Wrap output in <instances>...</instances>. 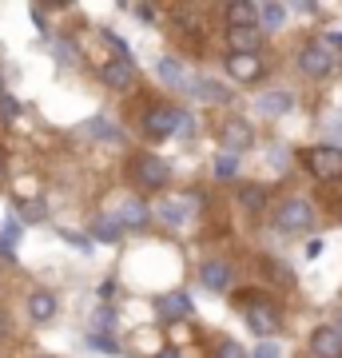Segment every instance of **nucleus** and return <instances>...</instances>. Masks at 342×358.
<instances>
[{
	"label": "nucleus",
	"instance_id": "obj_1",
	"mask_svg": "<svg viewBox=\"0 0 342 358\" xmlns=\"http://www.w3.org/2000/svg\"><path fill=\"white\" fill-rule=\"evenodd\" d=\"M143 131L152 140H167V136H191L195 131V115L179 112V108H152L143 120Z\"/></svg>",
	"mask_w": 342,
	"mask_h": 358
},
{
	"label": "nucleus",
	"instance_id": "obj_2",
	"mask_svg": "<svg viewBox=\"0 0 342 358\" xmlns=\"http://www.w3.org/2000/svg\"><path fill=\"white\" fill-rule=\"evenodd\" d=\"M334 68H339V48H334L327 36L303 44V52H299V72H303V76L322 80V76H330Z\"/></svg>",
	"mask_w": 342,
	"mask_h": 358
},
{
	"label": "nucleus",
	"instance_id": "obj_3",
	"mask_svg": "<svg viewBox=\"0 0 342 358\" xmlns=\"http://www.w3.org/2000/svg\"><path fill=\"white\" fill-rule=\"evenodd\" d=\"M303 164H306V171H311L315 179L334 183V179H342V148H339V143H318V148H306Z\"/></svg>",
	"mask_w": 342,
	"mask_h": 358
},
{
	"label": "nucleus",
	"instance_id": "obj_4",
	"mask_svg": "<svg viewBox=\"0 0 342 358\" xmlns=\"http://www.w3.org/2000/svg\"><path fill=\"white\" fill-rule=\"evenodd\" d=\"M243 319H247L251 334H259V338H275V334L283 331V315H279V307H275L271 299H247Z\"/></svg>",
	"mask_w": 342,
	"mask_h": 358
},
{
	"label": "nucleus",
	"instance_id": "obj_5",
	"mask_svg": "<svg viewBox=\"0 0 342 358\" xmlns=\"http://www.w3.org/2000/svg\"><path fill=\"white\" fill-rule=\"evenodd\" d=\"M311 227H315V207L306 203V199H287L275 211V231L279 235H303Z\"/></svg>",
	"mask_w": 342,
	"mask_h": 358
},
{
	"label": "nucleus",
	"instance_id": "obj_6",
	"mask_svg": "<svg viewBox=\"0 0 342 358\" xmlns=\"http://www.w3.org/2000/svg\"><path fill=\"white\" fill-rule=\"evenodd\" d=\"M195 207H199L195 195H167V199H159V203L152 207V215L159 219L164 227H183V223L195 215Z\"/></svg>",
	"mask_w": 342,
	"mask_h": 358
},
{
	"label": "nucleus",
	"instance_id": "obj_7",
	"mask_svg": "<svg viewBox=\"0 0 342 358\" xmlns=\"http://www.w3.org/2000/svg\"><path fill=\"white\" fill-rule=\"evenodd\" d=\"M131 176H136V183H140V187H164L171 171H167L164 155L143 152V155H136V164H131Z\"/></svg>",
	"mask_w": 342,
	"mask_h": 358
},
{
	"label": "nucleus",
	"instance_id": "obj_8",
	"mask_svg": "<svg viewBox=\"0 0 342 358\" xmlns=\"http://www.w3.org/2000/svg\"><path fill=\"white\" fill-rule=\"evenodd\" d=\"M155 315L164 322H183L195 315V303H191V294L187 291H167L155 299Z\"/></svg>",
	"mask_w": 342,
	"mask_h": 358
},
{
	"label": "nucleus",
	"instance_id": "obj_9",
	"mask_svg": "<svg viewBox=\"0 0 342 358\" xmlns=\"http://www.w3.org/2000/svg\"><path fill=\"white\" fill-rule=\"evenodd\" d=\"M219 140H223V152L239 155L255 143V128L247 120H239V115H231V120H223V128H219Z\"/></svg>",
	"mask_w": 342,
	"mask_h": 358
},
{
	"label": "nucleus",
	"instance_id": "obj_10",
	"mask_svg": "<svg viewBox=\"0 0 342 358\" xmlns=\"http://www.w3.org/2000/svg\"><path fill=\"white\" fill-rule=\"evenodd\" d=\"M155 76L164 80L167 88H176V92H195V80H199V76H191V72L179 64V60H171V56L155 60Z\"/></svg>",
	"mask_w": 342,
	"mask_h": 358
},
{
	"label": "nucleus",
	"instance_id": "obj_11",
	"mask_svg": "<svg viewBox=\"0 0 342 358\" xmlns=\"http://www.w3.org/2000/svg\"><path fill=\"white\" fill-rule=\"evenodd\" d=\"M148 219H152V207L143 203V199H136V195H124L120 207H115V223L120 227L140 231V227H148Z\"/></svg>",
	"mask_w": 342,
	"mask_h": 358
},
{
	"label": "nucleus",
	"instance_id": "obj_12",
	"mask_svg": "<svg viewBox=\"0 0 342 358\" xmlns=\"http://www.w3.org/2000/svg\"><path fill=\"white\" fill-rule=\"evenodd\" d=\"M227 48L239 52V56H259V48H263V28L259 24L227 28Z\"/></svg>",
	"mask_w": 342,
	"mask_h": 358
},
{
	"label": "nucleus",
	"instance_id": "obj_13",
	"mask_svg": "<svg viewBox=\"0 0 342 358\" xmlns=\"http://www.w3.org/2000/svg\"><path fill=\"white\" fill-rule=\"evenodd\" d=\"M266 64L259 56H239V52H231L227 56V76L239 80V84H255V80H263Z\"/></svg>",
	"mask_w": 342,
	"mask_h": 358
},
{
	"label": "nucleus",
	"instance_id": "obj_14",
	"mask_svg": "<svg viewBox=\"0 0 342 358\" xmlns=\"http://www.w3.org/2000/svg\"><path fill=\"white\" fill-rule=\"evenodd\" d=\"M311 355L315 358H342V331L339 327H318L311 334Z\"/></svg>",
	"mask_w": 342,
	"mask_h": 358
},
{
	"label": "nucleus",
	"instance_id": "obj_15",
	"mask_svg": "<svg viewBox=\"0 0 342 358\" xmlns=\"http://www.w3.org/2000/svg\"><path fill=\"white\" fill-rule=\"evenodd\" d=\"M199 282L207 291H227L231 287V263H223V259H203Z\"/></svg>",
	"mask_w": 342,
	"mask_h": 358
},
{
	"label": "nucleus",
	"instance_id": "obj_16",
	"mask_svg": "<svg viewBox=\"0 0 342 358\" xmlns=\"http://www.w3.org/2000/svg\"><path fill=\"white\" fill-rule=\"evenodd\" d=\"M56 310H60V303H56V294L52 291H32L28 294V319L32 322H52Z\"/></svg>",
	"mask_w": 342,
	"mask_h": 358
},
{
	"label": "nucleus",
	"instance_id": "obj_17",
	"mask_svg": "<svg viewBox=\"0 0 342 358\" xmlns=\"http://www.w3.org/2000/svg\"><path fill=\"white\" fill-rule=\"evenodd\" d=\"M131 60H108V64L100 68V80L108 84V88H115V92H124L127 84H131Z\"/></svg>",
	"mask_w": 342,
	"mask_h": 358
},
{
	"label": "nucleus",
	"instance_id": "obj_18",
	"mask_svg": "<svg viewBox=\"0 0 342 358\" xmlns=\"http://www.w3.org/2000/svg\"><path fill=\"white\" fill-rule=\"evenodd\" d=\"M247 24H259V4H251V0H231L227 28H247Z\"/></svg>",
	"mask_w": 342,
	"mask_h": 358
},
{
	"label": "nucleus",
	"instance_id": "obj_19",
	"mask_svg": "<svg viewBox=\"0 0 342 358\" xmlns=\"http://www.w3.org/2000/svg\"><path fill=\"white\" fill-rule=\"evenodd\" d=\"M191 96H199L203 103H227L231 100V92L219 84V80H211V76H199L195 80V92Z\"/></svg>",
	"mask_w": 342,
	"mask_h": 358
},
{
	"label": "nucleus",
	"instance_id": "obj_20",
	"mask_svg": "<svg viewBox=\"0 0 342 358\" xmlns=\"http://www.w3.org/2000/svg\"><path fill=\"white\" fill-rule=\"evenodd\" d=\"M283 20H287V4H279V0H266V4H259V28H263V32L283 28Z\"/></svg>",
	"mask_w": 342,
	"mask_h": 358
},
{
	"label": "nucleus",
	"instance_id": "obj_21",
	"mask_svg": "<svg viewBox=\"0 0 342 358\" xmlns=\"http://www.w3.org/2000/svg\"><path fill=\"white\" fill-rule=\"evenodd\" d=\"M291 92H266V96H259V112L266 115H283V112H291Z\"/></svg>",
	"mask_w": 342,
	"mask_h": 358
},
{
	"label": "nucleus",
	"instance_id": "obj_22",
	"mask_svg": "<svg viewBox=\"0 0 342 358\" xmlns=\"http://www.w3.org/2000/svg\"><path fill=\"white\" fill-rule=\"evenodd\" d=\"M120 223H115V215H96L92 219V235H96V239H100V243H115V239H120Z\"/></svg>",
	"mask_w": 342,
	"mask_h": 358
},
{
	"label": "nucleus",
	"instance_id": "obj_23",
	"mask_svg": "<svg viewBox=\"0 0 342 358\" xmlns=\"http://www.w3.org/2000/svg\"><path fill=\"white\" fill-rule=\"evenodd\" d=\"M239 203L247 207V211H263V207H266V187H259V183L239 187Z\"/></svg>",
	"mask_w": 342,
	"mask_h": 358
},
{
	"label": "nucleus",
	"instance_id": "obj_24",
	"mask_svg": "<svg viewBox=\"0 0 342 358\" xmlns=\"http://www.w3.org/2000/svg\"><path fill=\"white\" fill-rule=\"evenodd\" d=\"M16 215H20V223H40L44 219V203L40 199H20L16 203Z\"/></svg>",
	"mask_w": 342,
	"mask_h": 358
},
{
	"label": "nucleus",
	"instance_id": "obj_25",
	"mask_svg": "<svg viewBox=\"0 0 342 358\" xmlns=\"http://www.w3.org/2000/svg\"><path fill=\"white\" fill-rule=\"evenodd\" d=\"M52 52H56V60H60V64H68V68L80 64V48H76V44H72L68 36L56 40V48H52Z\"/></svg>",
	"mask_w": 342,
	"mask_h": 358
},
{
	"label": "nucleus",
	"instance_id": "obj_26",
	"mask_svg": "<svg viewBox=\"0 0 342 358\" xmlns=\"http://www.w3.org/2000/svg\"><path fill=\"white\" fill-rule=\"evenodd\" d=\"M235 171H239V155H235V152L215 155V176L219 179H235Z\"/></svg>",
	"mask_w": 342,
	"mask_h": 358
},
{
	"label": "nucleus",
	"instance_id": "obj_27",
	"mask_svg": "<svg viewBox=\"0 0 342 358\" xmlns=\"http://www.w3.org/2000/svg\"><path fill=\"white\" fill-rule=\"evenodd\" d=\"M88 350H96V355H120V346L108 334H88Z\"/></svg>",
	"mask_w": 342,
	"mask_h": 358
},
{
	"label": "nucleus",
	"instance_id": "obj_28",
	"mask_svg": "<svg viewBox=\"0 0 342 358\" xmlns=\"http://www.w3.org/2000/svg\"><path fill=\"white\" fill-rule=\"evenodd\" d=\"M88 136H100V140H120V131H115L108 120H88Z\"/></svg>",
	"mask_w": 342,
	"mask_h": 358
},
{
	"label": "nucleus",
	"instance_id": "obj_29",
	"mask_svg": "<svg viewBox=\"0 0 342 358\" xmlns=\"http://www.w3.org/2000/svg\"><path fill=\"white\" fill-rule=\"evenodd\" d=\"M215 358H247V350H243L235 338H223V343L215 346Z\"/></svg>",
	"mask_w": 342,
	"mask_h": 358
},
{
	"label": "nucleus",
	"instance_id": "obj_30",
	"mask_svg": "<svg viewBox=\"0 0 342 358\" xmlns=\"http://www.w3.org/2000/svg\"><path fill=\"white\" fill-rule=\"evenodd\" d=\"M251 358H279V346L275 343H263V346H255V355Z\"/></svg>",
	"mask_w": 342,
	"mask_h": 358
},
{
	"label": "nucleus",
	"instance_id": "obj_31",
	"mask_svg": "<svg viewBox=\"0 0 342 358\" xmlns=\"http://www.w3.org/2000/svg\"><path fill=\"white\" fill-rule=\"evenodd\" d=\"M68 243H76V247H84V251H92V239H84V235H76V231H60Z\"/></svg>",
	"mask_w": 342,
	"mask_h": 358
},
{
	"label": "nucleus",
	"instance_id": "obj_32",
	"mask_svg": "<svg viewBox=\"0 0 342 358\" xmlns=\"http://www.w3.org/2000/svg\"><path fill=\"white\" fill-rule=\"evenodd\" d=\"M0 112H4L8 120H13V115H16V100H8V96H0Z\"/></svg>",
	"mask_w": 342,
	"mask_h": 358
},
{
	"label": "nucleus",
	"instance_id": "obj_33",
	"mask_svg": "<svg viewBox=\"0 0 342 358\" xmlns=\"http://www.w3.org/2000/svg\"><path fill=\"white\" fill-rule=\"evenodd\" d=\"M322 255V239H311V243H306V259H318Z\"/></svg>",
	"mask_w": 342,
	"mask_h": 358
},
{
	"label": "nucleus",
	"instance_id": "obj_34",
	"mask_svg": "<svg viewBox=\"0 0 342 358\" xmlns=\"http://www.w3.org/2000/svg\"><path fill=\"white\" fill-rule=\"evenodd\" d=\"M136 16H140V20H152L155 13H152V8H148V4H136Z\"/></svg>",
	"mask_w": 342,
	"mask_h": 358
},
{
	"label": "nucleus",
	"instance_id": "obj_35",
	"mask_svg": "<svg viewBox=\"0 0 342 358\" xmlns=\"http://www.w3.org/2000/svg\"><path fill=\"white\" fill-rule=\"evenodd\" d=\"M0 176H4V148H0Z\"/></svg>",
	"mask_w": 342,
	"mask_h": 358
},
{
	"label": "nucleus",
	"instance_id": "obj_36",
	"mask_svg": "<svg viewBox=\"0 0 342 358\" xmlns=\"http://www.w3.org/2000/svg\"><path fill=\"white\" fill-rule=\"evenodd\" d=\"M159 358H179V355H176V350H167V355H159Z\"/></svg>",
	"mask_w": 342,
	"mask_h": 358
},
{
	"label": "nucleus",
	"instance_id": "obj_37",
	"mask_svg": "<svg viewBox=\"0 0 342 358\" xmlns=\"http://www.w3.org/2000/svg\"><path fill=\"white\" fill-rule=\"evenodd\" d=\"M0 338H4V315H0Z\"/></svg>",
	"mask_w": 342,
	"mask_h": 358
},
{
	"label": "nucleus",
	"instance_id": "obj_38",
	"mask_svg": "<svg viewBox=\"0 0 342 358\" xmlns=\"http://www.w3.org/2000/svg\"><path fill=\"white\" fill-rule=\"evenodd\" d=\"M339 331H342V315H339Z\"/></svg>",
	"mask_w": 342,
	"mask_h": 358
},
{
	"label": "nucleus",
	"instance_id": "obj_39",
	"mask_svg": "<svg viewBox=\"0 0 342 358\" xmlns=\"http://www.w3.org/2000/svg\"><path fill=\"white\" fill-rule=\"evenodd\" d=\"M0 96H4V88H0Z\"/></svg>",
	"mask_w": 342,
	"mask_h": 358
}]
</instances>
